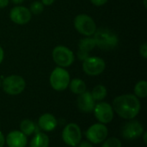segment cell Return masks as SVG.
I'll use <instances>...</instances> for the list:
<instances>
[{"label": "cell", "mask_w": 147, "mask_h": 147, "mask_svg": "<svg viewBox=\"0 0 147 147\" xmlns=\"http://www.w3.org/2000/svg\"><path fill=\"white\" fill-rule=\"evenodd\" d=\"M113 109L120 117L125 120L134 119L140 112V99L132 94L119 95L113 101Z\"/></svg>", "instance_id": "cell-1"}, {"label": "cell", "mask_w": 147, "mask_h": 147, "mask_svg": "<svg viewBox=\"0 0 147 147\" xmlns=\"http://www.w3.org/2000/svg\"><path fill=\"white\" fill-rule=\"evenodd\" d=\"M93 36L96 46L102 50H114L119 44V38L117 35L109 29L100 28L96 30Z\"/></svg>", "instance_id": "cell-2"}, {"label": "cell", "mask_w": 147, "mask_h": 147, "mask_svg": "<svg viewBox=\"0 0 147 147\" xmlns=\"http://www.w3.org/2000/svg\"><path fill=\"white\" fill-rule=\"evenodd\" d=\"M71 76L67 70L61 67H56L50 75L49 82L51 87L56 91L65 90L70 83Z\"/></svg>", "instance_id": "cell-3"}, {"label": "cell", "mask_w": 147, "mask_h": 147, "mask_svg": "<svg viewBox=\"0 0 147 147\" xmlns=\"http://www.w3.org/2000/svg\"><path fill=\"white\" fill-rule=\"evenodd\" d=\"M53 59L58 67L61 68H68L74 62L75 55L74 53L67 47L63 45L56 46L53 49Z\"/></svg>", "instance_id": "cell-4"}, {"label": "cell", "mask_w": 147, "mask_h": 147, "mask_svg": "<svg viewBox=\"0 0 147 147\" xmlns=\"http://www.w3.org/2000/svg\"><path fill=\"white\" fill-rule=\"evenodd\" d=\"M74 27L78 33L85 36H93L97 29L96 22L87 14L78 15L74 18Z\"/></svg>", "instance_id": "cell-5"}, {"label": "cell", "mask_w": 147, "mask_h": 147, "mask_svg": "<svg viewBox=\"0 0 147 147\" xmlns=\"http://www.w3.org/2000/svg\"><path fill=\"white\" fill-rule=\"evenodd\" d=\"M2 86L6 94L9 95H17L24 91L26 88V81L20 75H11L3 79Z\"/></svg>", "instance_id": "cell-6"}, {"label": "cell", "mask_w": 147, "mask_h": 147, "mask_svg": "<svg viewBox=\"0 0 147 147\" xmlns=\"http://www.w3.org/2000/svg\"><path fill=\"white\" fill-rule=\"evenodd\" d=\"M82 68L84 72L90 76L101 75L106 68V62L103 59L97 56H89L83 61Z\"/></svg>", "instance_id": "cell-7"}, {"label": "cell", "mask_w": 147, "mask_h": 147, "mask_svg": "<svg viewBox=\"0 0 147 147\" xmlns=\"http://www.w3.org/2000/svg\"><path fill=\"white\" fill-rule=\"evenodd\" d=\"M82 139L81 129L78 125L70 123L65 126L62 132V139L69 146L75 147L78 146Z\"/></svg>", "instance_id": "cell-8"}, {"label": "cell", "mask_w": 147, "mask_h": 147, "mask_svg": "<svg viewBox=\"0 0 147 147\" xmlns=\"http://www.w3.org/2000/svg\"><path fill=\"white\" fill-rule=\"evenodd\" d=\"M109 131L105 124L96 123L90 126L86 131V138L89 142L92 144H100L102 143L108 137Z\"/></svg>", "instance_id": "cell-9"}, {"label": "cell", "mask_w": 147, "mask_h": 147, "mask_svg": "<svg viewBox=\"0 0 147 147\" xmlns=\"http://www.w3.org/2000/svg\"><path fill=\"white\" fill-rule=\"evenodd\" d=\"M94 114L96 119L102 124H109L114 119V109L113 107L104 101H100L96 104L94 107Z\"/></svg>", "instance_id": "cell-10"}, {"label": "cell", "mask_w": 147, "mask_h": 147, "mask_svg": "<svg viewBox=\"0 0 147 147\" xmlns=\"http://www.w3.org/2000/svg\"><path fill=\"white\" fill-rule=\"evenodd\" d=\"M10 20L19 25H24L30 22L32 18V14L28 8L25 6H15L11 9L9 12Z\"/></svg>", "instance_id": "cell-11"}, {"label": "cell", "mask_w": 147, "mask_h": 147, "mask_svg": "<svg viewBox=\"0 0 147 147\" xmlns=\"http://www.w3.org/2000/svg\"><path fill=\"white\" fill-rule=\"evenodd\" d=\"M144 132L143 125L137 120H131L126 123L121 129V134L123 138L130 140L141 137Z\"/></svg>", "instance_id": "cell-12"}, {"label": "cell", "mask_w": 147, "mask_h": 147, "mask_svg": "<svg viewBox=\"0 0 147 147\" xmlns=\"http://www.w3.org/2000/svg\"><path fill=\"white\" fill-rule=\"evenodd\" d=\"M77 105L78 109L83 113H91L94 110L96 106V101L91 95V93L85 91L81 94H78V98L77 100Z\"/></svg>", "instance_id": "cell-13"}, {"label": "cell", "mask_w": 147, "mask_h": 147, "mask_svg": "<svg viewBox=\"0 0 147 147\" xmlns=\"http://www.w3.org/2000/svg\"><path fill=\"white\" fill-rule=\"evenodd\" d=\"M96 42L93 37L87 36L81 39L78 42V50L77 55L80 61L85 60L90 56V52L96 48Z\"/></svg>", "instance_id": "cell-14"}, {"label": "cell", "mask_w": 147, "mask_h": 147, "mask_svg": "<svg viewBox=\"0 0 147 147\" xmlns=\"http://www.w3.org/2000/svg\"><path fill=\"white\" fill-rule=\"evenodd\" d=\"M5 141L9 147H25L28 139L21 131H12L7 135Z\"/></svg>", "instance_id": "cell-15"}, {"label": "cell", "mask_w": 147, "mask_h": 147, "mask_svg": "<svg viewBox=\"0 0 147 147\" xmlns=\"http://www.w3.org/2000/svg\"><path fill=\"white\" fill-rule=\"evenodd\" d=\"M58 125V121L56 118L51 113H44L42 114L38 120V126L40 130L45 132H52L53 131Z\"/></svg>", "instance_id": "cell-16"}, {"label": "cell", "mask_w": 147, "mask_h": 147, "mask_svg": "<svg viewBox=\"0 0 147 147\" xmlns=\"http://www.w3.org/2000/svg\"><path fill=\"white\" fill-rule=\"evenodd\" d=\"M68 87L70 90L75 94H81L84 92H85L87 89L85 82L79 78H74L71 80Z\"/></svg>", "instance_id": "cell-17"}, {"label": "cell", "mask_w": 147, "mask_h": 147, "mask_svg": "<svg viewBox=\"0 0 147 147\" xmlns=\"http://www.w3.org/2000/svg\"><path fill=\"white\" fill-rule=\"evenodd\" d=\"M49 138L43 133H37L31 139L30 147H48Z\"/></svg>", "instance_id": "cell-18"}, {"label": "cell", "mask_w": 147, "mask_h": 147, "mask_svg": "<svg viewBox=\"0 0 147 147\" xmlns=\"http://www.w3.org/2000/svg\"><path fill=\"white\" fill-rule=\"evenodd\" d=\"M108 94V91H107V88L105 86L102 85V84H99V85H96L92 92H91V95L92 97L94 98V100L96 101H103L106 96Z\"/></svg>", "instance_id": "cell-19"}, {"label": "cell", "mask_w": 147, "mask_h": 147, "mask_svg": "<svg viewBox=\"0 0 147 147\" xmlns=\"http://www.w3.org/2000/svg\"><path fill=\"white\" fill-rule=\"evenodd\" d=\"M34 123L30 120H23L20 124V130L26 136H30L34 133L35 130Z\"/></svg>", "instance_id": "cell-20"}, {"label": "cell", "mask_w": 147, "mask_h": 147, "mask_svg": "<svg viewBox=\"0 0 147 147\" xmlns=\"http://www.w3.org/2000/svg\"><path fill=\"white\" fill-rule=\"evenodd\" d=\"M134 95L138 98H146L147 96V81H140L134 87Z\"/></svg>", "instance_id": "cell-21"}, {"label": "cell", "mask_w": 147, "mask_h": 147, "mask_svg": "<svg viewBox=\"0 0 147 147\" xmlns=\"http://www.w3.org/2000/svg\"><path fill=\"white\" fill-rule=\"evenodd\" d=\"M29 10H30L31 14L40 15L44 10V5L40 1H34L30 4Z\"/></svg>", "instance_id": "cell-22"}, {"label": "cell", "mask_w": 147, "mask_h": 147, "mask_svg": "<svg viewBox=\"0 0 147 147\" xmlns=\"http://www.w3.org/2000/svg\"><path fill=\"white\" fill-rule=\"evenodd\" d=\"M103 142L104 143H103L102 147H122L121 140L117 138H115V137L109 138L107 140L105 139Z\"/></svg>", "instance_id": "cell-23"}, {"label": "cell", "mask_w": 147, "mask_h": 147, "mask_svg": "<svg viewBox=\"0 0 147 147\" xmlns=\"http://www.w3.org/2000/svg\"><path fill=\"white\" fill-rule=\"evenodd\" d=\"M140 54L144 59L147 58V44L146 42L140 45Z\"/></svg>", "instance_id": "cell-24"}, {"label": "cell", "mask_w": 147, "mask_h": 147, "mask_svg": "<svg viewBox=\"0 0 147 147\" xmlns=\"http://www.w3.org/2000/svg\"><path fill=\"white\" fill-rule=\"evenodd\" d=\"M109 0H90L91 3L96 6H102L104 5Z\"/></svg>", "instance_id": "cell-25"}, {"label": "cell", "mask_w": 147, "mask_h": 147, "mask_svg": "<svg viewBox=\"0 0 147 147\" xmlns=\"http://www.w3.org/2000/svg\"><path fill=\"white\" fill-rule=\"evenodd\" d=\"M78 147H93L92 144L89 141H83L82 143L79 144Z\"/></svg>", "instance_id": "cell-26"}, {"label": "cell", "mask_w": 147, "mask_h": 147, "mask_svg": "<svg viewBox=\"0 0 147 147\" xmlns=\"http://www.w3.org/2000/svg\"><path fill=\"white\" fill-rule=\"evenodd\" d=\"M9 0H0V9L5 8L8 6Z\"/></svg>", "instance_id": "cell-27"}, {"label": "cell", "mask_w": 147, "mask_h": 147, "mask_svg": "<svg viewBox=\"0 0 147 147\" xmlns=\"http://www.w3.org/2000/svg\"><path fill=\"white\" fill-rule=\"evenodd\" d=\"M54 1L55 0H40V2L43 3V5H46V6L52 5L54 3Z\"/></svg>", "instance_id": "cell-28"}, {"label": "cell", "mask_w": 147, "mask_h": 147, "mask_svg": "<svg viewBox=\"0 0 147 147\" xmlns=\"http://www.w3.org/2000/svg\"><path fill=\"white\" fill-rule=\"evenodd\" d=\"M5 144V139L2 132H0V147H3Z\"/></svg>", "instance_id": "cell-29"}, {"label": "cell", "mask_w": 147, "mask_h": 147, "mask_svg": "<svg viewBox=\"0 0 147 147\" xmlns=\"http://www.w3.org/2000/svg\"><path fill=\"white\" fill-rule=\"evenodd\" d=\"M3 58H4V51H3V48L0 46V64L3 62Z\"/></svg>", "instance_id": "cell-30"}, {"label": "cell", "mask_w": 147, "mask_h": 147, "mask_svg": "<svg viewBox=\"0 0 147 147\" xmlns=\"http://www.w3.org/2000/svg\"><path fill=\"white\" fill-rule=\"evenodd\" d=\"M11 2L13 3H15V4H21V3H22L23 2H24V0H11Z\"/></svg>", "instance_id": "cell-31"}, {"label": "cell", "mask_w": 147, "mask_h": 147, "mask_svg": "<svg viewBox=\"0 0 147 147\" xmlns=\"http://www.w3.org/2000/svg\"><path fill=\"white\" fill-rule=\"evenodd\" d=\"M142 135H143V139H144V142H145V144L146 145V144H147V140H146L147 133H146V132H144Z\"/></svg>", "instance_id": "cell-32"}, {"label": "cell", "mask_w": 147, "mask_h": 147, "mask_svg": "<svg viewBox=\"0 0 147 147\" xmlns=\"http://www.w3.org/2000/svg\"><path fill=\"white\" fill-rule=\"evenodd\" d=\"M144 2V5H145V7H147V3H146V0H144L143 1Z\"/></svg>", "instance_id": "cell-33"}, {"label": "cell", "mask_w": 147, "mask_h": 147, "mask_svg": "<svg viewBox=\"0 0 147 147\" xmlns=\"http://www.w3.org/2000/svg\"><path fill=\"white\" fill-rule=\"evenodd\" d=\"M1 86H2V82H1V81H0V88H1Z\"/></svg>", "instance_id": "cell-34"}]
</instances>
